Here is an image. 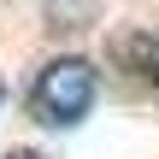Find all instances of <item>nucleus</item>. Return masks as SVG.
Segmentation results:
<instances>
[{
  "mask_svg": "<svg viewBox=\"0 0 159 159\" xmlns=\"http://www.w3.org/2000/svg\"><path fill=\"white\" fill-rule=\"evenodd\" d=\"M94 100H100V71L89 59H77V53L47 59L35 71V83H30V118L47 124V130H77L94 112Z\"/></svg>",
  "mask_w": 159,
  "mask_h": 159,
  "instance_id": "nucleus-1",
  "label": "nucleus"
},
{
  "mask_svg": "<svg viewBox=\"0 0 159 159\" xmlns=\"http://www.w3.org/2000/svg\"><path fill=\"white\" fill-rule=\"evenodd\" d=\"M112 59H118V71H130L142 89L159 94V35L153 30H124L112 41Z\"/></svg>",
  "mask_w": 159,
  "mask_h": 159,
  "instance_id": "nucleus-2",
  "label": "nucleus"
},
{
  "mask_svg": "<svg viewBox=\"0 0 159 159\" xmlns=\"http://www.w3.org/2000/svg\"><path fill=\"white\" fill-rule=\"evenodd\" d=\"M6 159H41V153H35V148H12Z\"/></svg>",
  "mask_w": 159,
  "mask_h": 159,
  "instance_id": "nucleus-3",
  "label": "nucleus"
},
{
  "mask_svg": "<svg viewBox=\"0 0 159 159\" xmlns=\"http://www.w3.org/2000/svg\"><path fill=\"white\" fill-rule=\"evenodd\" d=\"M0 106H6V83H0Z\"/></svg>",
  "mask_w": 159,
  "mask_h": 159,
  "instance_id": "nucleus-4",
  "label": "nucleus"
}]
</instances>
